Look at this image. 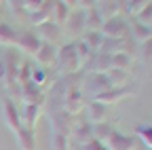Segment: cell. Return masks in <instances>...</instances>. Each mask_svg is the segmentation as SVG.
I'll list each match as a JSON object with an SVG mask.
<instances>
[{"label":"cell","mask_w":152,"mask_h":150,"mask_svg":"<svg viewBox=\"0 0 152 150\" xmlns=\"http://www.w3.org/2000/svg\"><path fill=\"white\" fill-rule=\"evenodd\" d=\"M133 57L129 53H112L110 55V68H118V70H131Z\"/></svg>","instance_id":"25"},{"label":"cell","mask_w":152,"mask_h":150,"mask_svg":"<svg viewBox=\"0 0 152 150\" xmlns=\"http://www.w3.org/2000/svg\"><path fill=\"white\" fill-rule=\"evenodd\" d=\"M32 66H30V61H21V66H19V72H17V83L19 85H26V83H30L32 80Z\"/></svg>","instance_id":"29"},{"label":"cell","mask_w":152,"mask_h":150,"mask_svg":"<svg viewBox=\"0 0 152 150\" xmlns=\"http://www.w3.org/2000/svg\"><path fill=\"white\" fill-rule=\"evenodd\" d=\"M112 129H114V127H112L110 123H99V125H93V138L106 144V140H108V138H110V133H112Z\"/></svg>","instance_id":"27"},{"label":"cell","mask_w":152,"mask_h":150,"mask_svg":"<svg viewBox=\"0 0 152 150\" xmlns=\"http://www.w3.org/2000/svg\"><path fill=\"white\" fill-rule=\"evenodd\" d=\"M40 112H42V106H36V104H23L19 108V114H21V125L28 127V129H34L38 119H40Z\"/></svg>","instance_id":"15"},{"label":"cell","mask_w":152,"mask_h":150,"mask_svg":"<svg viewBox=\"0 0 152 150\" xmlns=\"http://www.w3.org/2000/svg\"><path fill=\"white\" fill-rule=\"evenodd\" d=\"M85 32V9H72L66 19V34L70 38H78Z\"/></svg>","instance_id":"9"},{"label":"cell","mask_w":152,"mask_h":150,"mask_svg":"<svg viewBox=\"0 0 152 150\" xmlns=\"http://www.w3.org/2000/svg\"><path fill=\"white\" fill-rule=\"evenodd\" d=\"M133 93H135V87H110V89L97 93V95H95V102L106 104V106H112V104H116V102L133 95Z\"/></svg>","instance_id":"5"},{"label":"cell","mask_w":152,"mask_h":150,"mask_svg":"<svg viewBox=\"0 0 152 150\" xmlns=\"http://www.w3.org/2000/svg\"><path fill=\"white\" fill-rule=\"evenodd\" d=\"M53 150H70V135L66 133H55L53 131V142H51Z\"/></svg>","instance_id":"30"},{"label":"cell","mask_w":152,"mask_h":150,"mask_svg":"<svg viewBox=\"0 0 152 150\" xmlns=\"http://www.w3.org/2000/svg\"><path fill=\"white\" fill-rule=\"evenodd\" d=\"M17 36H19V32L11 23H2V21H0V45L15 47L17 45Z\"/></svg>","instance_id":"23"},{"label":"cell","mask_w":152,"mask_h":150,"mask_svg":"<svg viewBox=\"0 0 152 150\" xmlns=\"http://www.w3.org/2000/svg\"><path fill=\"white\" fill-rule=\"evenodd\" d=\"M70 11H72V9H70L68 4H64L61 0H55V4H53V13H51V21H55L57 26L66 23V19H68Z\"/></svg>","instance_id":"24"},{"label":"cell","mask_w":152,"mask_h":150,"mask_svg":"<svg viewBox=\"0 0 152 150\" xmlns=\"http://www.w3.org/2000/svg\"><path fill=\"white\" fill-rule=\"evenodd\" d=\"M137 53H140V57H142L144 61L152 64V36H150L148 40L140 42V47H137Z\"/></svg>","instance_id":"31"},{"label":"cell","mask_w":152,"mask_h":150,"mask_svg":"<svg viewBox=\"0 0 152 150\" xmlns=\"http://www.w3.org/2000/svg\"><path fill=\"white\" fill-rule=\"evenodd\" d=\"M76 150H80V148H76Z\"/></svg>","instance_id":"40"},{"label":"cell","mask_w":152,"mask_h":150,"mask_svg":"<svg viewBox=\"0 0 152 150\" xmlns=\"http://www.w3.org/2000/svg\"><path fill=\"white\" fill-rule=\"evenodd\" d=\"M135 19L140 21V23H146V26H150V21H152V0H150V2L135 15Z\"/></svg>","instance_id":"33"},{"label":"cell","mask_w":152,"mask_h":150,"mask_svg":"<svg viewBox=\"0 0 152 150\" xmlns=\"http://www.w3.org/2000/svg\"><path fill=\"white\" fill-rule=\"evenodd\" d=\"M45 80H47V72L45 70H34L32 72V83H36L38 87H42Z\"/></svg>","instance_id":"35"},{"label":"cell","mask_w":152,"mask_h":150,"mask_svg":"<svg viewBox=\"0 0 152 150\" xmlns=\"http://www.w3.org/2000/svg\"><path fill=\"white\" fill-rule=\"evenodd\" d=\"M53 4H55V0H45L40 9L28 15V17H30V21H32L34 26H40V23L49 21V19H51V13H53Z\"/></svg>","instance_id":"19"},{"label":"cell","mask_w":152,"mask_h":150,"mask_svg":"<svg viewBox=\"0 0 152 150\" xmlns=\"http://www.w3.org/2000/svg\"><path fill=\"white\" fill-rule=\"evenodd\" d=\"M61 2H64V4H68L70 9H76V7H78V2H76V0H61Z\"/></svg>","instance_id":"37"},{"label":"cell","mask_w":152,"mask_h":150,"mask_svg":"<svg viewBox=\"0 0 152 150\" xmlns=\"http://www.w3.org/2000/svg\"><path fill=\"white\" fill-rule=\"evenodd\" d=\"M21 57H19V53L9 49L4 55H2V59H0V80H2L4 87L17 83V72H19V66H21Z\"/></svg>","instance_id":"1"},{"label":"cell","mask_w":152,"mask_h":150,"mask_svg":"<svg viewBox=\"0 0 152 150\" xmlns=\"http://www.w3.org/2000/svg\"><path fill=\"white\" fill-rule=\"evenodd\" d=\"M57 45H51V42H42L40 45V49L36 51V55H34V59L40 64V66H45V68H49V66H55L57 64Z\"/></svg>","instance_id":"14"},{"label":"cell","mask_w":152,"mask_h":150,"mask_svg":"<svg viewBox=\"0 0 152 150\" xmlns=\"http://www.w3.org/2000/svg\"><path fill=\"white\" fill-rule=\"evenodd\" d=\"M135 135L152 150V125H137L135 127Z\"/></svg>","instance_id":"28"},{"label":"cell","mask_w":152,"mask_h":150,"mask_svg":"<svg viewBox=\"0 0 152 150\" xmlns=\"http://www.w3.org/2000/svg\"><path fill=\"white\" fill-rule=\"evenodd\" d=\"M40 45H42L40 36H38L34 30H26V32H19V36H17V45H15V47L21 51V53H26V55H30V57H34L36 51L40 49Z\"/></svg>","instance_id":"4"},{"label":"cell","mask_w":152,"mask_h":150,"mask_svg":"<svg viewBox=\"0 0 152 150\" xmlns=\"http://www.w3.org/2000/svg\"><path fill=\"white\" fill-rule=\"evenodd\" d=\"M104 74H106L110 87H127V83H129V78H131L129 70H118V68H110V70H106Z\"/></svg>","instance_id":"20"},{"label":"cell","mask_w":152,"mask_h":150,"mask_svg":"<svg viewBox=\"0 0 152 150\" xmlns=\"http://www.w3.org/2000/svg\"><path fill=\"white\" fill-rule=\"evenodd\" d=\"M152 36V28L150 26H146V23H140L137 19H133L131 23H129V38L133 40V42H144V40H148Z\"/></svg>","instance_id":"17"},{"label":"cell","mask_w":152,"mask_h":150,"mask_svg":"<svg viewBox=\"0 0 152 150\" xmlns=\"http://www.w3.org/2000/svg\"><path fill=\"white\" fill-rule=\"evenodd\" d=\"M51 123H53V131H55V133H66V135L72 133V129L76 125L74 116L68 114V112H64V110H55L51 114Z\"/></svg>","instance_id":"10"},{"label":"cell","mask_w":152,"mask_h":150,"mask_svg":"<svg viewBox=\"0 0 152 150\" xmlns=\"http://www.w3.org/2000/svg\"><path fill=\"white\" fill-rule=\"evenodd\" d=\"M87 114H89V121H91L93 125L108 123V119H110V106L99 104V102H95V100H93V102L87 106Z\"/></svg>","instance_id":"16"},{"label":"cell","mask_w":152,"mask_h":150,"mask_svg":"<svg viewBox=\"0 0 152 150\" xmlns=\"http://www.w3.org/2000/svg\"><path fill=\"white\" fill-rule=\"evenodd\" d=\"M150 28H152V21H150Z\"/></svg>","instance_id":"39"},{"label":"cell","mask_w":152,"mask_h":150,"mask_svg":"<svg viewBox=\"0 0 152 150\" xmlns=\"http://www.w3.org/2000/svg\"><path fill=\"white\" fill-rule=\"evenodd\" d=\"M72 140L76 142V144H85V142H89L91 138H93V125L91 123H78V125H74V129H72Z\"/></svg>","instance_id":"22"},{"label":"cell","mask_w":152,"mask_h":150,"mask_svg":"<svg viewBox=\"0 0 152 150\" xmlns=\"http://www.w3.org/2000/svg\"><path fill=\"white\" fill-rule=\"evenodd\" d=\"M102 26H104V17L97 11V7L85 9V30L87 32H99Z\"/></svg>","instance_id":"18"},{"label":"cell","mask_w":152,"mask_h":150,"mask_svg":"<svg viewBox=\"0 0 152 150\" xmlns=\"http://www.w3.org/2000/svg\"><path fill=\"white\" fill-rule=\"evenodd\" d=\"M2 116H4L7 127H9L11 131H15V133L23 127V125H21V114H19V108H17V104H15L11 97H4V100H2Z\"/></svg>","instance_id":"8"},{"label":"cell","mask_w":152,"mask_h":150,"mask_svg":"<svg viewBox=\"0 0 152 150\" xmlns=\"http://www.w3.org/2000/svg\"><path fill=\"white\" fill-rule=\"evenodd\" d=\"M57 66H59L61 74H74V72H80V61H78V55H76V45L74 40L64 45L59 51H57Z\"/></svg>","instance_id":"2"},{"label":"cell","mask_w":152,"mask_h":150,"mask_svg":"<svg viewBox=\"0 0 152 150\" xmlns=\"http://www.w3.org/2000/svg\"><path fill=\"white\" fill-rule=\"evenodd\" d=\"M38 36H40V40L42 42H51V45H57L59 42V38H61V26H57L55 21H45V23H40V26H36V30H34Z\"/></svg>","instance_id":"11"},{"label":"cell","mask_w":152,"mask_h":150,"mask_svg":"<svg viewBox=\"0 0 152 150\" xmlns=\"http://www.w3.org/2000/svg\"><path fill=\"white\" fill-rule=\"evenodd\" d=\"M15 135H17L19 150H36V135H34V129L21 127Z\"/></svg>","instance_id":"21"},{"label":"cell","mask_w":152,"mask_h":150,"mask_svg":"<svg viewBox=\"0 0 152 150\" xmlns=\"http://www.w3.org/2000/svg\"><path fill=\"white\" fill-rule=\"evenodd\" d=\"M21 100L23 104H36V106H42L45 104V91L42 87H38L36 83H26L21 85Z\"/></svg>","instance_id":"13"},{"label":"cell","mask_w":152,"mask_h":150,"mask_svg":"<svg viewBox=\"0 0 152 150\" xmlns=\"http://www.w3.org/2000/svg\"><path fill=\"white\" fill-rule=\"evenodd\" d=\"M93 53H99V49H102V45H104V34L102 32H85V36L80 38Z\"/></svg>","instance_id":"26"},{"label":"cell","mask_w":152,"mask_h":150,"mask_svg":"<svg viewBox=\"0 0 152 150\" xmlns=\"http://www.w3.org/2000/svg\"><path fill=\"white\" fill-rule=\"evenodd\" d=\"M99 32L104 34V38H127L129 36V23L121 15L108 17V19H104V26H102Z\"/></svg>","instance_id":"3"},{"label":"cell","mask_w":152,"mask_h":150,"mask_svg":"<svg viewBox=\"0 0 152 150\" xmlns=\"http://www.w3.org/2000/svg\"><path fill=\"white\" fill-rule=\"evenodd\" d=\"M106 146H108V150H133L135 148V138L125 135V133H121V131L112 129L110 138L106 140Z\"/></svg>","instance_id":"12"},{"label":"cell","mask_w":152,"mask_h":150,"mask_svg":"<svg viewBox=\"0 0 152 150\" xmlns=\"http://www.w3.org/2000/svg\"><path fill=\"white\" fill-rule=\"evenodd\" d=\"M148 2H150V0H127V2H125V11H127L129 15L135 17V15H137Z\"/></svg>","instance_id":"32"},{"label":"cell","mask_w":152,"mask_h":150,"mask_svg":"<svg viewBox=\"0 0 152 150\" xmlns=\"http://www.w3.org/2000/svg\"><path fill=\"white\" fill-rule=\"evenodd\" d=\"M4 2H9V0H0V4H4Z\"/></svg>","instance_id":"38"},{"label":"cell","mask_w":152,"mask_h":150,"mask_svg":"<svg viewBox=\"0 0 152 150\" xmlns=\"http://www.w3.org/2000/svg\"><path fill=\"white\" fill-rule=\"evenodd\" d=\"M83 108H85V97H83L80 89H70V91H66L61 95V110L64 112L76 116Z\"/></svg>","instance_id":"6"},{"label":"cell","mask_w":152,"mask_h":150,"mask_svg":"<svg viewBox=\"0 0 152 150\" xmlns=\"http://www.w3.org/2000/svg\"><path fill=\"white\" fill-rule=\"evenodd\" d=\"M80 150H108V146H106L104 142H99V140L91 138L89 142H85V144L80 146Z\"/></svg>","instance_id":"34"},{"label":"cell","mask_w":152,"mask_h":150,"mask_svg":"<svg viewBox=\"0 0 152 150\" xmlns=\"http://www.w3.org/2000/svg\"><path fill=\"white\" fill-rule=\"evenodd\" d=\"M76 2H78V9H91L97 4V0H76Z\"/></svg>","instance_id":"36"},{"label":"cell","mask_w":152,"mask_h":150,"mask_svg":"<svg viewBox=\"0 0 152 150\" xmlns=\"http://www.w3.org/2000/svg\"><path fill=\"white\" fill-rule=\"evenodd\" d=\"M106 89H110V83H108L104 72H89V74H85L80 91H91L93 95H97V93H102Z\"/></svg>","instance_id":"7"}]
</instances>
